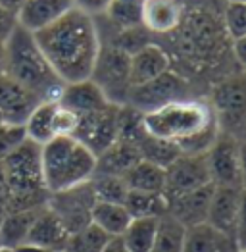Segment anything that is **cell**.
Returning a JSON list of instances; mask_svg holds the SVG:
<instances>
[{
	"instance_id": "ac0fdd59",
	"label": "cell",
	"mask_w": 246,
	"mask_h": 252,
	"mask_svg": "<svg viewBox=\"0 0 246 252\" xmlns=\"http://www.w3.org/2000/svg\"><path fill=\"white\" fill-rule=\"evenodd\" d=\"M171 69V56L160 44H146L129 58V81L131 87H139Z\"/></svg>"
},
{
	"instance_id": "d6a6232c",
	"label": "cell",
	"mask_w": 246,
	"mask_h": 252,
	"mask_svg": "<svg viewBox=\"0 0 246 252\" xmlns=\"http://www.w3.org/2000/svg\"><path fill=\"white\" fill-rule=\"evenodd\" d=\"M108 235L102 233L96 225L89 223L79 231L71 233L67 237L63 252H102L104 245L108 243Z\"/></svg>"
},
{
	"instance_id": "2e32d148",
	"label": "cell",
	"mask_w": 246,
	"mask_h": 252,
	"mask_svg": "<svg viewBox=\"0 0 246 252\" xmlns=\"http://www.w3.org/2000/svg\"><path fill=\"white\" fill-rule=\"evenodd\" d=\"M214 189H215V185L208 183L204 187H198V189L175 196L173 200L167 202V214L175 221H179L184 229L198 225V223H204L206 218H208Z\"/></svg>"
},
{
	"instance_id": "603a6c76",
	"label": "cell",
	"mask_w": 246,
	"mask_h": 252,
	"mask_svg": "<svg viewBox=\"0 0 246 252\" xmlns=\"http://www.w3.org/2000/svg\"><path fill=\"white\" fill-rule=\"evenodd\" d=\"M141 162V154L137 145L118 139L114 145L96 156V169L94 175H114L123 177L135 164Z\"/></svg>"
},
{
	"instance_id": "ee69618b",
	"label": "cell",
	"mask_w": 246,
	"mask_h": 252,
	"mask_svg": "<svg viewBox=\"0 0 246 252\" xmlns=\"http://www.w3.org/2000/svg\"><path fill=\"white\" fill-rule=\"evenodd\" d=\"M4 58H6V50H4V42H0V75L4 73Z\"/></svg>"
},
{
	"instance_id": "7402d4cb",
	"label": "cell",
	"mask_w": 246,
	"mask_h": 252,
	"mask_svg": "<svg viewBox=\"0 0 246 252\" xmlns=\"http://www.w3.org/2000/svg\"><path fill=\"white\" fill-rule=\"evenodd\" d=\"M239 245L210 223H198L184 229L183 252H239Z\"/></svg>"
},
{
	"instance_id": "4dcf8cb0",
	"label": "cell",
	"mask_w": 246,
	"mask_h": 252,
	"mask_svg": "<svg viewBox=\"0 0 246 252\" xmlns=\"http://www.w3.org/2000/svg\"><path fill=\"white\" fill-rule=\"evenodd\" d=\"M183 241L184 227L179 221H175L169 214H165L160 218L158 233L150 252H183Z\"/></svg>"
},
{
	"instance_id": "83f0119b",
	"label": "cell",
	"mask_w": 246,
	"mask_h": 252,
	"mask_svg": "<svg viewBox=\"0 0 246 252\" xmlns=\"http://www.w3.org/2000/svg\"><path fill=\"white\" fill-rule=\"evenodd\" d=\"M160 225V218H133L122 239L129 252H150L156 233Z\"/></svg>"
},
{
	"instance_id": "ab89813d",
	"label": "cell",
	"mask_w": 246,
	"mask_h": 252,
	"mask_svg": "<svg viewBox=\"0 0 246 252\" xmlns=\"http://www.w3.org/2000/svg\"><path fill=\"white\" fill-rule=\"evenodd\" d=\"M10 212H12V192H10L6 175H4V169H2V164H0V221Z\"/></svg>"
},
{
	"instance_id": "1f68e13d",
	"label": "cell",
	"mask_w": 246,
	"mask_h": 252,
	"mask_svg": "<svg viewBox=\"0 0 246 252\" xmlns=\"http://www.w3.org/2000/svg\"><path fill=\"white\" fill-rule=\"evenodd\" d=\"M141 4L143 0H112L104 12L112 25L122 29H131L141 25Z\"/></svg>"
},
{
	"instance_id": "5b68a950",
	"label": "cell",
	"mask_w": 246,
	"mask_h": 252,
	"mask_svg": "<svg viewBox=\"0 0 246 252\" xmlns=\"http://www.w3.org/2000/svg\"><path fill=\"white\" fill-rule=\"evenodd\" d=\"M0 164L12 192V212L35 210L48 204L50 192L42 177L41 145L25 139Z\"/></svg>"
},
{
	"instance_id": "9a60e30c",
	"label": "cell",
	"mask_w": 246,
	"mask_h": 252,
	"mask_svg": "<svg viewBox=\"0 0 246 252\" xmlns=\"http://www.w3.org/2000/svg\"><path fill=\"white\" fill-rule=\"evenodd\" d=\"M39 104L41 100L25 87L16 83L6 73L0 75V118L4 122L23 126L25 120Z\"/></svg>"
},
{
	"instance_id": "44dd1931",
	"label": "cell",
	"mask_w": 246,
	"mask_h": 252,
	"mask_svg": "<svg viewBox=\"0 0 246 252\" xmlns=\"http://www.w3.org/2000/svg\"><path fill=\"white\" fill-rule=\"evenodd\" d=\"M67 237L69 233L65 231L63 223L60 221V218L50 210L48 206H44L39 216L35 218L29 235H27V241L29 245H37L41 249L52 252H63L65 249V243H67Z\"/></svg>"
},
{
	"instance_id": "f6af8a7d",
	"label": "cell",
	"mask_w": 246,
	"mask_h": 252,
	"mask_svg": "<svg viewBox=\"0 0 246 252\" xmlns=\"http://www.w3.org/2000/svg\"><path fill=\"white\" fill-rule=\"evenodd\" d=\"M0 252H14V249H8V247H0Z\"/></svg>"
},
{
	"instance_id": "7c38bea8",
	"label": "cell",
	"mask_w": 246,
	"mask_h": 252,
	"mask_svg": "<svg viewBox=\"0 0 246 252\" xmlns=\"http://www.w3.org/2000/svg\"><path fill=\"white\" fill-rule=\"evenodd\" d=\"M94 204H96V198L89 181L69 190L50 194L46 206L60 218L65 231L71 235L91 223V212Z\"/></svg>"
},
{
	"instance_id": "7a4b0ae2",
	"label": "cell",
	"mask_w": 246,
	"mask_h": 252,
	"mask_svg": "<svg viewBox=\"0 0 246 252\" xmlns=\"http://www.w3.org/2000/svg\"><path fill=\"white\" fill-rule=\"evenodd\" d=\"M4 73L33 93L41 102H58L65 83L46 62L33 33L16 25L4 42Z\"/></svg>"
},
{
	"instance_id": "f1b7e54d",
	"label": "cell",
	"mask_w": 246,
	"mask_h": 252,
	"mask_svg": "<svg viewBox=\"0 0 246 252\" xmlns=\"http://www.w3.org/2000/svg\"><path fill=\"white\" fill-rule=\"evenodd\" d=\"M123 206L131 214V218H162L167 214V200L164 194L129 190Z\"/></svg>"
},
{
	"instance_id": "d4e9b609",
	"label": "cell",
	"mask_w": 246,
	"mask_h": 252,
	"mask_svg": "<svg viewBox=\"0 0 246 252\" xmlns=\"http://www.w3.org/2000/svg\"><path fill=\"white\" fill-rule=\"evenodd\" d=\"M123 181L129 190H139V192H154V194H164L165 187V169L158 168L150 162L141 160L135 164L123 175Z\"/></svg>"
},
{
	"instance_id": "6da1fadb",
	"label": "cell",
	"mask_w": 246,
	"mask_h": 252,
	"mask_svg": "<svg viewBox=\"0 0 246 252\" xmlns=\"http://www.w3.org/2000/svg\"><path fill=\"white\" fill-rule=\"evenodd\" d=\"M46 62L63 83L91 79L100 52V37L91 16L73 8L52 25L33 33Z\"/></svg>"
},
{
	"instance_id": "836d02e7",
	"label": "cell",
	"mask_w": 246,
	"mask_h": 252,
	"mask_svg": "<svg viewBox=\"0 0 246 252\" xmlns=\"http://www.w3.org/2000/svg\"><path fill=\"white\" fill-rule=\"evenodd\" d=\"M91 187H92L96 202L123 204L125 196L129 192L123 177H114V175H92Z\"/></svg>"
},
{
	"instance_id": "bcb514c9",
	"label": "cell",
	"mask_w": 246,
	"mask_h": 252,
	"mask_svg": "<svg viewBox=\"0 0 246 252\" xmlns=\"http://www.w3.org/2000/svg\"><path fill=\"white\" fill-rule=\"evenodd\" d=\"M227 2H246V0H227Z\"/></svg>"
},
{
	"instance_id": "9c48e42d",
	"label": "cell",
	"mask_w": 246,
	"mask_h": 252,
	"mask_svg": "<svg viewBox=\"0 0 246 252\" xmlns=\"http://www.w3.org/2000/svg\"><path fill=\"white\" fill-rule=\"evenodd\" d=\"M206 223L212 227L223 231L241 251H245L243 245V187L241 185H215Z\"/></svg>"
},
{
	"instance_id": "52a82bcc",
	"label": "cell",
	"mask_w": 246,
	"mask_h": 252,
	"mask_svg": "<svg viewBox=\"0 0 246 252\" xmlns=\"http://www.w3.org/2000/svg\"><path fill=\"white\" fill-rule=\"evenodd\" d=\"M188 98H194L188 79L179 71L167 69L165 73L158 75L148 83L131 87L127 94V106L135 108L141 114H148L165 104L188 100Z\"/></svg>"
},
{
	"instance_id": "277c9868",
	"label": "cell",
	"mask_w": 246,
	"mask_h": 252,
	"mask_svg": "<svg viewBox=\"0 0 246 252\" xmlns=\"http://www.w3.org/2000/svg\"><path fill=\"white\" fill-rule=\"evenodd\" d=\"M143 127L152 137L179 145L210 129H219V124L210 100L188 98L143 114Z\"/></svg>"
},
{
	"instance_id": "8d00e7d4",
	"label": "cell",
	"mask_w": 246,
	"mask_h": 252,
	"mask_svg": "<svg viewBox=\"0 0 246 252\" xmlns=\"http://www.w3.org/2000/svg\"><path fill=\"white\" fill-rule=\"evenodd\" d=\"M79 126V116L56 102L52 114V135L54 137H73Z\"/></svg>"
},
{
	"instance_id": "b9f144b4",
	"label": "cell",
	"mask_w": 246,
	"mask_h": 252,
	"mask_svg": "<svg viewBox=\"0 0 246 252\" xmlns=\"http://www.w3.org/2000/svg\"><path fill=\"white\" fill-rule=\"evenodd\" d=\"M102 252H129V251H127V247H125L122 237H110L108 243L104 245Z\"/></svg>"
},
{
	"instance_id": "cb8c5ba5",
	"label": "cell",
	"mask_w": 246,
	"mask_h": 252,
	"mask_svg": "<svg viewBox=\"0 0 246 252\" xmlns=\"http://www.w3.org/2000/svg\"><path fill=\"white\" fill-rule=\"evenodd\" d=\"M131 214L123 204L96 202L91 212V223L96 225L108 237H122L127 225L131 223Z\"/></svg>"
},
{
	"instance_id": "74e56055",
	"label": "cell",
	"mask_w": 246,
	"mask_h": 252,
	"mask_svg": "<svg viewBox=\"0 0 246 252\" xmlns=\"http://www.w3.org/2000/svg\"><path fill=\"white\" fill-rule=\"evenodd\" d=\"M25 139H27V137H25L23 126L0 122V162H2L6 156H10Z\"/></svg>"
},
{
	"instance_id": "ba28073f",
	"label": "cell",
	"mask_w": 246,
	"mask_h": 252,
	"mask_svg": "<svg viewBox=\"0 0 246 252\" xmlns=\"http://www.w3.org/2000/svg\"><path fill=\"white\" fill-rule=\"evenodd\" d=\"M129 58L131 56L127 52L112 44L100 46L98 58L91 73V81L102 91L108 102L116 106L127 104V94L131 91Z\"/></svg>"
},
{
	"instance_id": "8fae6325",
	"label": "cell",
	"mask_w": 246,
	"mask_h": 252,
	"mask_svg": "<svg viewBox=\"0 0 246 252\" xmlns=\"http://www.w3.org/2000/svg\"><path fill=\"white\" fill-rule=\"evenodd\" d=\"M204 158L214 185L243 187V154L239 139L227 133H219V137L204 154Z\"/></svg>"
},
{
	"instance_id": "681fc988",
	"label": "cell",
	"mask_w": 246,
	"mask_h": 252,
	"mask_svg": "<svg viewBox=\"0 0 246 252\" xmlns=\"http://www.w3.org/2000/svg\"><path fill=\"white\" fill-rule=\"evenodd\" d=\"M0 247H2V243H0Z\"/></svg>"
},
{
	"instance_id": "d6986e66",
	"label": "cell",
	"mask_w": 246,
	"mask_h": 252,
	"mask_svg": "<svg viewBox=\"0 0 246 252\" xmlns=\"http://www.w3.org/2000/svg\"><path fill=\"white\" fill-rule=\"evenodd\" d=\"M183 18V6L179 0H143L141 25L148 33H173Z\"/></svg>"
},
{
	"instance_id": "8992f818",
	"label": "cell",
	"mask_w": 246,
	"mask_h": 252,
	"mask_svg": "<svg viewBox=\"0 0 246 252\" xmlns=\"http://www.w3.org/2000/svg\"><path fill=\"white\" fill-rule=\"evenodd\" d=\"M177 29H179V52L184 62L194 65L196 69L212 65L223 54V44L227 37L223 23L212 14H208L206 10H192L188 14L183 12V18Z\"/></svg>"
},
{
	"instance_id": "e575fe53",
	"label": "cell",
	"mask_w": 246,
	"mask_h": 252,
	"mask_svg": "<svg viewBox=\"0 0 246 252\" xmlns=\"http://www.w3.org/2000/svg\"><path fill=\"white\" fill-rule=\"evenodd\" d=\"M221 23L229 41L246 39V2H227Z\"/></svg>"
},
{
	"instance_id": "484cf974",
	"label": "cell",
	"mask_w": 246,
	"mask_h": 252,
	"mask_svg": "<svg viewBox=\"0 0 246 252\" xmlns=\"http://www.w3.org/2000/svg\"><path fill=\"white\" fill-rule=\"evenodd\" d=\"M44 208V206H42ZM42 208H35V210H20V212H10L2 221H0V243L2 247L8 249H16L27 241L29 229L35 221V218L39 216Z\"/></svg>"
},
{
	"instance_id": "4316f807",
	"label": "cell",
	"mask_w": 246,
	"mask_h": 252,
	"mask_svg": "<svg viewBox=\"0 0 246 252\" xmlns=\"http://www.w3.org/2000/svg\"><path fill=\"white\" fill-rule=\"evenodd\" d=\"M137 148H139L141 160L150 162V164H154V166H158V168L162 169H165L169 164H173L181 156V150L177 148L175 143L158 139V137H152L146 131L139 137Z\"/></svg>"
},
{
	"instance_id": "c3c4849f",
	"label": "cell",
	"mask_w": 246,
	"mask_h": 252,
	"mask_svg": "<svg viewBox=\"0 0 246 252\" xmlns=\"http://www.w3.org/2000/svg\"><path fill=\"white\" fill-rule=\"evenodd\" d=\"M239 252H245V251H239Z\"/></svg>"
},
{
	"instance_id": "5bb4252c",
	"label": "cell",
	"mask_w": 246,
	"mask_h": 252,
	"mask_svg": "<svg viewBox=\"0 0 246 252\" xmlns=\"http://www.w3.org/2000/svg\"><path fill=\"white\" fill-rule=\"evenodd\" d=\"M208 183H212V179L208 173L204 154L202 156L181 154L173 164L165 168L164 196L169 202L175 196L198 189V187H204Z\"/></svg>"
},
{
	"instance_id": "30bf717a",
	"label": "cell",
	"mask_w": 246,
	"mask_h": 252,
	"mask_svg": "<svg viewBox=\"0 0 246 252\" xmlns=\"http://www.w3.org/2000/svg\"><path fill=\"white\" fill-rule=\"evenodd\" d=\"M215 116L219 131L241 141L245 126V79L243 75L227 77L225 81L214 87V100L210 102Z\"/></svg>"
},
{
	"instance_id": "7dc6e473",
	"label": "cell",
	"mask_w": 246,
	"mask_h": 252,
	"mask_svg": "<svg viewBox=\"0 0 246 252\" xmlns=\"http://www.w3.org/2000/svg\"><path fill=\"white\" fill-rule=\"evenodd\" d=\"M0 122H4V120H2V118H0Z\"/></svg>"
},
{
	"instance_id": "f546056e",
	"label": "cell",
	"mask_w": 246,
	"mask_h": 252,
	"mask_svg": "<svg viewBox=\"0 0 246 252\" xmlns=\"http://www.w3.org/2000/svg\"><path fill=\"white\" fill-rule=\"evenodd\" d=\"M56 102H41L37 106L31 116L25 120L23 129H25V137L37 145H46L48 141L54 139L52 135V114H54Z\"/></svg>"
},
{
	"instance_id": "7bdbcfd3",
	"label": "cell",
	"mask_w": 246,
	"mask_h": 252,
	"mask_svg": "<svg viewBox=\"0 0 246 252\" xmlns=\"http://www.w3.org/2000/svg\"><path fill=\"white\" fill-rule=\"evenodd\" d=\"M23 2H25V0H0V8L8 10V12H12V14H18V10L21 8Z\"/></svg>"
},
{
	"instance_id": "d590c367",
	"label": "cell",
	"mask_w": 246,
	"mask_h": 252,
	"mask_svg": "<svg viewBox=\"0 0 246 252\" xmlns=\"http://www.w3.org/2000/svg\"><path fill=\"white\" fill-rule=\"evenodd\" d=\"M110 44L123 50V52H127L131 56L137 50L144 48L146 44H150V41H148V31L144 29L143 25L131 27V29H122V31H118V35L114 37V41L110 42Z\"/></svg>"
},
{
	"instance_id": "ffe728a7",
	"label": "cell",
	"mask_w": 246,
	"mask_h": 252,
	"mask_svg": "<svg viewBox=\"0 0 246 252\" xmlns=\"http://www.w3.org/2000/svg\"><path fill=\"white\" fill-rule=\"evenodd\" d=\"M58 104L71 110V112H75L81 118V116H87V114L104 110L112 102H108L104 93L91 79H85V81L65 85L60 98H58Z\"/></svg>"
},
{
	"instance_id": "3957f363",
	"label": "cell",
	"mask_w": 246,
	"mask_h": 252,
	"mask_svg": "<svg viewBox=\"0 0 246 252\" xmlns=\"http://www.w3.org/2000/svg\"><path fill=\"white\" fill-rule=\"evenodd\" d=\"M42 177L50 194L89 183L96 169V156L73 137H54L41 147Z\"/></svg>"
},
{
	"instance_id": "e0dca14e",
	"label": "cell",
	"mask_w": 246,
	"mask_h": 252,
	"mask_svg": "<svg viewBox=\"0 0 246 252\" xmlns=\"http://www.w3.org/2000/svg\"><path fill=\"white\" fill-rule=\"evenodd\" d=\"M73 10V0H25L16 14L18 25L37 33Z\"/></svg>"
},
{
	"instance_id": "60d3db41",
	"label": "cell",
	"mask_w": 246,
	"mask_h": 252,
	"mask_svg": "<svg viewBox=\"0 0 246 252\" xmlns=\"http://www.w3.org/2000/svg\"><path fill=\"white\" fill-rule=\"evenodd\" d=\"M18 20H16V14L0 8V42H6L8 37L12 35V31L16 29Z\"/></svg>"
},
{
	"instance_id": "4fadbf2b",
	"label": "cell",
	"mask_w": 246,
	"mask_h": 252,
	"mask_svg": "<svg viewBox=\"0 0 246 252\" xmlns=\"http://www.w3.org/2000/svg\"><path fill=\"white\" fill-rule=\"evenodd\" d=\"M118 118H120V106L116 104L81 116L73 139L79 141L85 148H89L94 156H98L118 141Z\"/></svg>"
},
{
	"instance_id": "f35d334b",
	"label": "cell",
	"mask_w": 246,
	"mask_h": 252,
	"mask_svg": "<svg viewBox=\"0 0 246 252\" xmlns=\"http://www.w3.org/2000/svg\"><path fill=\"white\" fill-rule=\"evenodd\" d=\"M112 0H73V8L81 10L83 14L87 16H98V14H104L108 10Z\"/></svg>"
}]
</instances>
